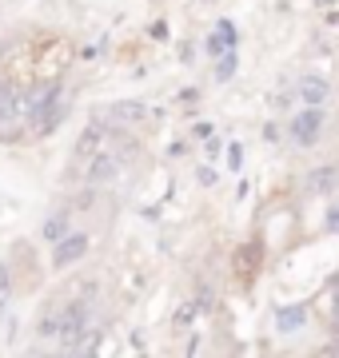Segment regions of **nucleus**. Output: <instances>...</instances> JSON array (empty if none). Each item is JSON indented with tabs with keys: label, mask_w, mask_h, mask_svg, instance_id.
I'll list each match as a JSON object with an SVG mask.
<instances>
[{
	"label": "nucleus",
	"mask_w": 339,
	"mask_h": 358,
	"mask_svg": "<svg viewBox=\"0 0 339 358\" xmlns=\"http://www.w3.org/2000/svg\"><path fill=\"white\" fill-rule=\"evenodd\" d=\"M300 96H303V103H324L327 96H331V88H327V80H319V76H303Z\"/></svg>",
	"instance_id": "obj_9"
},
{
	"label": "nucleus",
	"mask_w": 339,
	"mask_h": 358,
	"mask_svg": "<svg viewBox=\"0 0 339 358\" xmlns=\"http://www.w3.org/2000/svg\"><path fill=\"white\" fill-rule=\"evenodd\" d=\"M20 115V88H13L8 80H0V128Z\"/></svg>",
	"instance_id": "obj_6"
},
{
	"label": "nucleus",
	"mask_w": 339,
	"mask_h": 358,
	"mask_svg": "<svg viewBox=\"0 0 339 358\" xmlns=\"http://www.w3.org/2000/svg\"><path fill=\"white\" fill-rule=\"evenodd\" d=\"M36 334H40V338H60V307H53L44 319H40Z\"/></svg>",
	"instance_id": "obj_13"
},
{
	"label": "nucleus",
	"mask_w": 339,
	"mask_h": 358,
	"mask_svg": "<svg viewBox=\"0 0 339 358\" xmlns=\"http://www.w3.org/2000/svg\"><path fill=\"white\" fill-rule=\"evenodd\" d=\"M303 322H307V307H303V303H291V307H279V310H275V327H279L284 334L300 331Z\"/></svg>",
	"instance_id": "obj_7"
},
{
	"label": "nucleus",
	"mask_w": 339,
	"mask_h": 358,
	"mask_svg": "<svg viewBox=\"0 0 339 358\" xmlns=\"http://www.w3.org/2000/svg\"><path fill=\"white\" fill-rule=\"evenodd\" d=\"M312 187H319V192H327V187H331V167H324V171H312Z\"/></svg>",
	"instance_id": "obj_15"
},
{
	"label": "nucleus",
	"mask_w": 339,
	"mask_h": 358,
	"mask_svg": "<svg viewBox=\"0 0 339 358\" xmlns=\"http://www.w3.org/2000/svg\"><path fill=\"white\" fill-rule=\"evenodd\" d=\"M68 64H72V44H68V40H44L36 48V56H32L36 80H56Z\"/></svg>",
	"instance_id": "obj_1"
},
{
	"label": "nucleus",
	"mask_w": 339,
	"mask_h": 358,
	"mask_svg": "<svg viewBox=\"0 0 339 358\" xmlns=\"http://www.w3.org/2000/svg\"><path fill=\"white\" fill-rule=\"evenodd\" d=\"M116 176H120V155L104 152V148H100L96 155H88V171H84L88 183H112Z\"/></svg>",
	"instance_id": "obj_4"
},
{
	"label": "nucleus",
	"mask_w": 339,
	"mask_h": 358,
	"mask_svg": "<svg viewBox=\"0 0 339 358\" xmlns=\"http://www.w3.org/2000/svg\"><path fill=\"white\" fill-rule=\"evenodd\" d=\"M319 4H331V0H319Z\"/></svg>",
	"instance_id": "obj_18"
},
{
	"label": "nucleus",
	"mask_w": 339,
	"mask_h": 358,
	"mask_svg": "<svg viewBox=\"0 0 339 358\" xmlns=\"http://www.w3.org/2000/svg\"><path fill=\"white\" fill-rule=\"evenodd\" d=\"M88 247H92V239L84 231H64L53 243V267L64 271V267H72V263H80V259L88 255Z\"/></svg>",
	"instance_id": "obj_2"
},
{
	"label": "nucleus",
	"mask_w": 339,
	"mask_h": 358,
	"mask_svg": "<svg viewBox=\"0 0 339 358\" xmlns=\"http://www.w3.org/2000/svg\"><path fill=\"white\" fill-rule=\"evenodd\" d=\"M64 231H68V211H56V215L44 219V239H48V243H56Z\"/></svg>",
	"instance_id": "obj_12"
},
{
	"label": "nucleus",
	"mask_w": 339,
	"mask_h": 358,
	"mask_svg": "<svg viewBox=\"0 0 339 358\" xmlns=\"http://www.w3.org/2000/svg\"><path fill=\"white\" fill-rule=\"evenodd\" d=\"M232 44H235L232 24H220L216 32H212V40H208V52H212V56H223V52H232Z\"/></svg>",
	"instance_id": "obj_11"
},
{
	"label": "nucleus",
	"mask_w": 339,
	"mask_h": 358,
	"mask_svg": "<svg viewBox=\"0 0 339 358\" xmlns=\"http://www.w3.org/2000/svg\"><path fill=\"white\" fill-rule=\"evenodd\" d=\"M235 72V60H232V52H223V60H220V68H216V80H228Z\"/></svg>",
	"instance_id": "obj_14"
},
{
	"label": "nucleus",
	"mask_w": 339,
	"mask_h": 358,
	"mask_svg": "<svg viewBox=\"0 0 339 358\" xmlns=\"http://www.w3.org/2000/svg\"><path fill=\"white\" fill-rule=\"evenodd\" d=\"M196 310H200V307H192V303H188V307H180V315H176V322H180V327H188V322L196 319Z\"/></svg>",
	"instance_id": "obj_16"
},
{
	"label": "nucleus",
	"mask_w": 339,
	"mask_h": 358,
	"mask_svg": "<svg viewBox=\"0 0 339 358\" xmlns=\"http://www.w3.org/2000/svg\"><path fill=\"white\" fill-rule=\"evenodd\" d=\"M260 259H263V247L260 243H244L240 251H235V275L248 282L256 271H260Z\"/></svg>",
	"instance_id": "obj_5"
},
{
	"label": "nucleus",
	"mask_w": 339,
	"mask_h": 358,
	"mask_svg": "<svg viewBox=\"0 0 339 358\" xmlns=\"http://www.w3.org/2000/svg\"><path fill=\"white\" fill-rule=\"evenodd\" d=\"M104 136H108L104 124H92V128L84 131V136H80V148H76V152L84 155V159H88V155H96L100 148H104Z\"/></svg>",
	"instance_id": "obj_10"
},
{
	"label": "nucleus",
	"mask_w": 339,
	"mask_h": 358,
	"mask_svg": "<svg viewBox=\"0 0 339 358\" xmlns=\"http://www.w3.org/2000/svg\"><path fill=\"white\" fill-rule=\"evenodd\" d=\"M108 120H112V124H140L144 120V103H136V100L112 103V108H108Z\"/></svg>",
	"instance_id": "obj_8"
},
{
	"label": "nucleus",
	"mask_w": 339,
	"mask_h": 358,
	"mask_svg": "<svg viewBox=\"0 0 339 358\" xmlns=\"http://www.w3.org/2000/svg\"><path fill=\"white\" fill-rule=\"evenodd\" d=\"M319 124H324L319 103H307V108L287 124V136H291V143H300V148H312V143L319 140Z\"/></svg>",
	"instance_id": "obj_3"
},
{
	"label": "nucleus",
	"mask_w": 339,
	"mask_h": 358,
	"mask_svg": "<svg viewBox=\"0 0 339 358\" xmlns=\"http://www.w3.org/2000/svg\"><path fill=\"white\" fill-rule=\"evenodd\" d=\"M331 331H335V334H339V307H335V322H331Z\"/></svg>",
	"instance_id": "obj_17"
}]
</instances>
